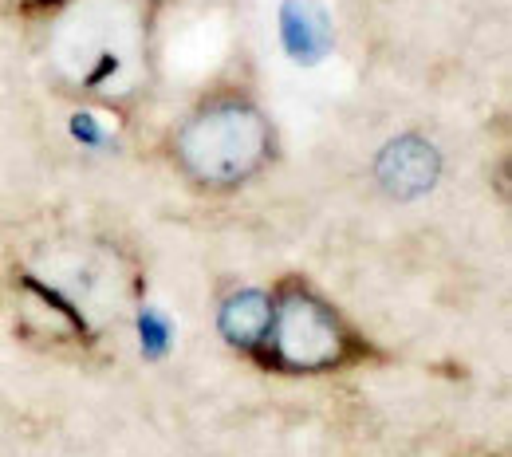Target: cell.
Wrapping results in <instances>:
<instances>
[{
	"instance_id": "1",
	"label": "cell",
	"mask_w": 512,
	"mask_h": 457,
	"mask_svg": "<svg viewBox=\"0 0 512 457\" xmlns=\"http://www.w3.org/2000/svg\"><path fill=\"white\" fill-rule=\"evenodd\" d=\"M379 174H383V182L390 190L418 194L438 178V154H434V146H426L418 138H402L383 154Z\"/></svg>"
},
{
	"instance_id": "2",
	"label": "cell",
	"mask_w": 512,
	"mask_h": 457,
	"mask_svg": "<svg viewBox=\"0 0 512 457\" xmlns=\"http://www.w3.org/2000/svg\"><path fill=\"white\" fill-rule=\"evenodd\" d=\"M284 44L288 52L300 60V64H316L323 52L331 48V32H327V20L312 4H300V0H288L284 4Z\"/></svg>"
}]
</instances>
